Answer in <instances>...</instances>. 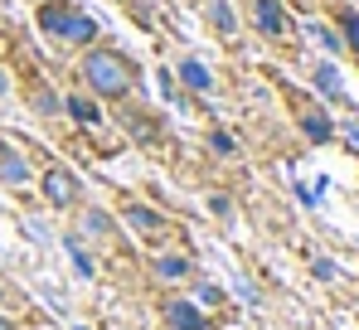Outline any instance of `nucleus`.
Listing matches in <instances>:
<instances>
[{"mask_svg": "<svg viewBox=\"0 0 359 330\" xmlns=\"http://www.w3.org/2000/svg\"><path fill=\"white\" fill-rule=\"evenodd\" d=\"M73 78L83 93H93L102 107H117V103H131L141 93V63L126 54L121 44H107L97 39L93 49L73 54Z\"/></svg>", "mask_w": 359, "mask_h": 330, "instance_id": "f257e3e1", "label": "nucleus"}, {"mask_svg": "<svg viewBox=\"0 0 359 330\" xmlns=\"http://www.w3.org/2000/svg\"><path fill=\"white\" fill-rule=\"evenodd\" d=\"M34 29L49 44H59L63 54H83L102 39V20L83 0H39L34 5Z\"/></svg>", "mask_w": 359, "mask_h": 330, "instance_id": "f03ea898", "label": "nucleus"}, {"mask_svg": "<svg viewBox=\"0 0 359 330\" xmlns=\"http://www.w3.org/2000/svg\"><path fill=\"white\" fill-rule=\"evenodd\" d=\"M34 194H39L44 209H54V214H73V209L88 199V185H83V175H78L73 165L44 161L39 170H34Z\"/></svg>", "mask_w": 359, "mask_h": 330, "instance_id": "7ed1b4c3", "label": "nucleus"}, {"mask_svg": "<svg viewBox=\"0 0 359 330\" xmlns=\"http://www.w3.org/2000/svg\"><path fill=\"white\" fill-rule=\"evenodd\" d=\"M243 25L262 44H292L297 39V15L287 0H243Z\"/></svg>", "mask_w": 359, "mask_h": 330, "instance_id": "20e7f679", "label": "nucleus"}, {"mask_svg": "<svg viewBox=\"0 0 359 330\" xmlns=\"http://www.w3.org/2000/svg\"><path fill=\"white\" fill-rule=\"evenodd\" d=\"M282 88H287L292 121H297L301 141H311V146H330V141H335V117H330V107H325L316 93H297L292 83H282Z\"/></svg>", "mask_w": 359, "mask_h": 330, "instance_id": "39448f33", "label": "nucleus"}, {"mask_svg": "<svg viewBox=\"0 0 359 330\" xmlns=\"http://www.w3.org/2000/svg\"><path fill=\"white\" fill-rule=\"evenodd\" d=\"M117 219L126 223L141 243H156V248L175 243V223H170V214H165L161 204H146V199H121Z\"/></svg>", "mask_w": 359, "mask_h": 330, "instance_id": "423d86ee", "label": "nucleus"}, {"mask_svg": "<svg viewBox=\"0 0 359 330\" xmlns=\"http://www.w3.org/2000/svg\"><path fill=\"white\" fill-rule=\"evenodd\" d=\"M112 121L121 126V136L131 141V146H146V151H156L161 141H165V121L156 117L151 107H141L136 98L131 103H117L112 107Z\"/></svg>", "mask_w": 359, "mask_h": 330, "instance_id": "0eeeda50", "label": "nucleus"}, {"mask_svg": "<svg viewBox=\"0 0 359 330\" xmlns=\"http://www.w3.org/2000/svg\"><path fill=\"white\" fill-rule=\"evenodd\" d=\"M156 326L161 330H214V316L199 311L189 291H165L156 301Z\"/></svg>", "mask_w": 359, "mask_h": 330, "instance_id": "6e6552de", "label": "nucleus"}, {"mask_svg": "<svg viewBox=\"0 0 359 330\" xmlns=\"http://www.w3.org/2000/svg\"><path fill=\"white\" fill-rule=\"evenodd\" d=\"M34 170H39V165L25 156V146H20L15 136H0V190H10V194L34 190Z\"/></svg>", "mask_w": 359, "mask_h": 330, "instance_id": "1a4fd4ad", "label": "nucleus"}, {"mask_svg": "<svg viewBox=\"0 0 359 330\" xmlns=\"http://www.w3.org/2000/svg\"><path fill=\"white\" fill-rule=\"evenodd\" d=\"M151 277H156L161 286H189V282L199 277V263H194L184 248H170V243H165V248L151 253Z\"/></svg>", "mask_w": 359, "mask_h": 330, "instance_id": "9d476101", "label": "nucleus"}, {"mask_svg": "<svg viewBox=\"0 0 359 330\" xmlns=\"http://www.w3.org/2000/svg\"><path fill=\"white\" fill-rule=\"evenodd\" d=\"M117 228H121V219L112 209H102V204H88V199H83V204L73 209V233H78L88 248H93V243H112Z\"/></svg>", "mask_w": 359, "mask_h": 330, "instance_id": "9b49d317", "label": "nucleus"}, {"mask_svg": "<svg viewBox=\"0 0 359 330\" xmlns=\"http://www.w3.org/2000/svg\"><path fill=\"white\" fill-rule=\"evenodd\" d=\"M170 73H175V83H180L184 98H214V93H219L214 68H209L199 54H180L175 63H170Z\"/></svg>", "mask_w": 359, "mask_h": 330, "instance_id": "f8f14e48", "label": "nucleus"}, {"mask_svg": "<svg viewBox=\"0 0 359 330\" xmlns=\"http://www.w3.org/2000/svg\"><path fill=\"white\" fill-rule=\"evenodd\" d=\"M63 121H73L78 131H102V126H107V107H102L93 93L68 88V93H63Z\"/></svg>", "mask_w": 359, "mask_h": 330, "instance_id": "ddd939ff", "label": "nucleus"}, {"mask_svg": "<svg viewBox=\"0 0 359 330\" xmlns=\"http://www.w3.org/2000/svg\"><path fill=\"white\" fill-rule=\"evenodd\" d=\"M199 20L209 25V34L214 39H224V44H233L243 34V10H238V0H204L199 5Z\"/></svg>", "mask_w": 359, "mask_h": 330, "instance_id": "4468645a", "label": "nucleus"}, {"mask_svg": "<svg viewBox=\"0 0 359 330\" xmlns=\"http://www.w3.org/2000/svg\"><path fill=\"white\" fill-rule=\"evenodd\" d=\"M311 93L320 103H345V78H340V63L335 58H316L311 63Z\"/></svg>", "mask_w": 359, "mask_h": 330, "instance_id": "2eb2a0df", "label": "nucleus"}, {"mask_svg": "<svg viewBox=\"0 0 359 330\" xmlns=\"http://www.w3.org/2000/svg\"><path fill=\"white\" fill-rule=\"evenodd\" d=\"M25 103H29V112L39 117V121H59L63 117V93L44 78V83H29L25 88Z\"/></svg>", "mask_w": 359, "mask_h": 330, "instance_id": "dca6fc26", "label": "nucleus"}, {"mask_svg": "<svg viewBox=\"0 0 359 330\" xmlns=\"http://www.w3.org/2000/svg\"><path fill=\"white\" fill-rule=\"evenodd\" d=\"M59 248H63V258H68V268L78 272V282H97V258H93V248H88L73 228L59 238Z\"/></svg>", "mask_w": 359, "mask_h": 330, "instance_id": "f3484780", "label": "nucleus"}, {"mask_svg": "<svg viewBox=\"0 0 359 330\" xmlns=\"http://www.w3.org/2000/svg\"><path fill=\"white\" fill-rule=\"evenodd\" d=\"M204 151L214 156V161H238L243 156V141H238V131H229V126H204Z\"/></svg>", "mask_w": 359, "mask_h": 330, "instance_id": "a211bd4d", "label": "nucleus"}, {"mask_svg": "<svg viewBox=\"0 0 359 330\" xmlns=\"http://www.w3.org/2000/svg\"><path fill=\"white\" fill-rule=\"evenodd\" d=\"M297 34L316 39V44L325 49V58H340V54H345V39H340V29H335L330 20H306V25H297Z\"/></svg>", "mask_w": 359, "mask_h": 330, "instance_id": "6ab92c4d", "label": "nucleus"}, {"mask_svg": "<svg viewBox=\"0 0 359 330\" xmlns=\"http://www.w3.org/2000/svg\"><path fill=\"white\" fill-rule=\"evenodd\" d=\"M189 296H194V306H199V311H209V316L229 306V291H224L219 282H209V277H194V282H189Z\"/></svg>", "mask_w": 359, "mask_h": 330, "instance_id": "aec40b11", "label": "nucleus"}, {"mask_svg": "<svg viewBox=\"0 0 359 330\" xmlns=\"http://www.w3.org/2000/svg\"><path fill=\"white\" fill-rule=\"evenodd\" d=\"M335 29L345 39V54L359 58V5H335Z\"/></svg>", "mask_w": 359, "mask_h": 330, "instance_id": "412c9836", "label": "nucleus"}, {"mask_svg": "<svg viewBox=\"0 0 359 330\" xmlns=\"http://www.w3.org/2000/svg\"><path fill=\"white\" fill-rule=\"evenodd\" d=\"M204 204H209V214L219 223H233V194H209Z\"/></svg>", "mask_w": 359, "mask_h": 330, "instance_id": "4be33fe9", "label": "nucleus"}, {"mask_svg": "<svg viewBox=\"0 0 359 330\" xmlns=\"http://www.w3.org/2000/svg\"><path fill=\"white\" fill-rule=\"evenodd\" d=\"M335 141H345V146L359 156V121H335Z\"/></svg>", "mask_w": 359, "mask_h": 330, "instance_id": "5701e85b", "label": "nucleus"}, {"mask_svg": "<svg viewBox=\"0 0 359 330\" xmlns=\"http://www.w3.org/2000/svg\"><path fill=\"white\" fill-rule=\"evenodd\" d=\"M311 272L320 277V282H335V263H330V258H316V263H311Z\"/></svg>", "mask_w": 359, "mask_h": 330, "instance_id": "b1692460", "label": "nucleus"}, {"mask_svg": "<svg viewBox=\"0 0 359 330\" xmlns=\"http://www.w3.org/2000/svg\"><path fill=\"white\" fill-rule=\"evenodd\" d=\"M238 296L248 301V306H257V301H262V296H257V286H248V282H238Z\"/></svg>", "mask_w": 359, "mask_h": 330, "instance_id": "393cba45", "label": "nucleus"}, {"mask_svg": "<svg viewBox=\"0 0 359 330\" xmlns=\"http://www.w3.org/2000/svg\"><path fill=\"white\" fill-rule=\"evenodd\" d=\"M0 330H20V321H15V316H5V311H0Z\"/></svg>", "mask_w": 359, "mask_h": 330, "instance_id": "a878e982", "label": "nucleus"}, {"mask_svg": "<svg viewBox=\"0 0 359 330\" xmlns=\"http://www.w3.org/2000/svg\"><path fill=\"white\" fill-rule=\"evenodd\" d=\"M10 88H15V83H10V73H5V68H0V98H5V93H10Z\"/></svg>", "mask_w": 359, "mask_h": 330, "instance_id": "bb28decb", "label": "nucleus"}, {"mask_svg": "<svg viewBox=\"0 0 359 330\" xmlns=\"http://www.w3.org/2000/svg\"><path fill=\"white\" fill-rule=\"evenodd\" d=\"M68 330H93V326H68Z\"/></svg>", "mask_w": 359, "mask_h": 330, "instance_id": "cd10ccee", "label": "nucleus"}, {"mask_svg": "<svg viewBox=\"0 0 359 330\" xmlns=\"http://www.w3.org/2000/svg\"><path fill=\"white\" fill-rule=\"evenodd\" d=\"M0 263H5V248H0Z\"/></svg>", "mask_w": 359, "mask_h": 330, "instance_id": "c85d7f7f", "label": "nucleus"}, {"mask_svg": "<svg viewBox=\"0 0 359 330\" xmlns=\"http://www.w3.org/2000/svg\"><path fill=\"white\" fill-rule=\"evenodd\" d=\"M29 5H39V0H29Z\"/></svg>", "mask_w": 359, "mask_h": 330, "instance_id": "c756f323", "label": "nucleus"}]
</instances>
